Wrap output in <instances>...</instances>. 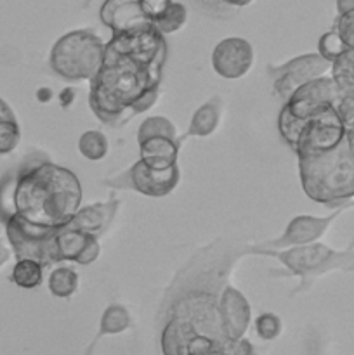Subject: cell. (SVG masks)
<instances>
[{"instance_id": "1", "label": "cell", "mask_w": 354, "mask_h": 355, "mask_svg": "<svg viewBox=\"0 0 354 355\" xmlns=\"http://www.w3.org/2000/svg\"><path fill=\"white\" fill-rule=\"evenodd\" d=\"M83 201L80 179L44 153H31L0 186V217L19 215L31 224L62 227Z\"/></svg>"}, {"instance_id": "2", "label": "cell", "mask_w": 354, "mask_h": 355, "mask_svg": "<svg viewBox=\"0 0 354 355\" xmlns=\"http://www.w3.org/2000/svg\"><path fill=\"white\" fill-rule=\"evenodd\" d=\"M165 59L141 62L106 49L103 66L90 80L89 106L97 120L120 128L151 110L160 96Z\"/></svg>"}, {"instance_id": "3", "label": "cell", "mask_w": 354, "mask_h": 355, "mask_svg": "<svg viewBox=\"0 0 354 355\" xmlns=\"http://www.w3.org/2000/svg\"><path fill=\"white\" fill-rule=\"evenodd\" d=\"M297 158L302 191L309 200L328 208L354 205V156L346 139L332 151Z\"/></svg>"}, {"instance_id": "4", "label": "cell", "mask_w": 354, "mask_h": 355, "mask_svg": "<svg viewBox=\"0 0 354 355\" xmlns=\"http://www.w3.org/2000/svg\"><path fill=\"white\" fill-rule=\"evenodd\" d=\"M253 255L276 259L285 267V272L271 270L274 276L298 277L301 284L294 293L307 291L318 277L325 276L330 270H344V272L354 270V243L344 252H337L319 241L285 250H271L260 245H253Z\"/></svg>"}, {"instance_id": "5", "label": "cell", "mask_w": 354, "mask_h": 355, "mask_svg": "<svg viewBox=\"0 0 354 355\" xmlns=\"http://www.w3.org/2000/svg\"><path fill=\"white\" fill-rule=\"evenodd\" d=\"M106 42L94 30H73L56 40L49 68L68 83L90 82L104 61Z\"/></svg>"}, {"instance_id": "6", "label": "cell", "mask_w": 354, "mask_h": 355, "mask_svg": "<svg viewBox=\"0 0 354 355\" xmlns=\"http://www.w3.org/2000/svg\"><path fill=\"white\" fill-rule=\"evenodd\" d=\"M6 222V232L16 260L31 259L45 269L59 262L56 250V232L59 227H44L31 224L19 215H10Z\"/></svg>"}, {"instance_id": "7", "label": "cell", "mask_w": 354, "mask_h": 355, "mask_svg": "<svg viewBox=\"0 0 354 355\" xmlns=\"http://www.w3.org/2000/svg\"><path fill=\"white\" fill-rule=\"evenodd\" d=\"M180 182L179 165H172L169 168H153L146 165L141 158L132 163L130 168L118 175L104 179V186L117 191H134L148 198L169 196Z\"/></svg>"}, {"instance_id": "8", "label": "cell", "mask_w": 354, "mask_h": 355, "mask_svg": "<svg viewBox=\"0 0 354 355\" xmlns=\"http://www.w3.org/2000/svg\"><path fill=\"white\" fill-rule=\"evenodd\" d=\"M344 139H346V125L340 120L335 104H332L304 120L292 151L297 156L321 155L342 144Z\"/></svg>"}, {"instance_id": "9", "label": "cell", "mask_w": 354, "mask_h": 355, "mask_svg": "<svg viewBox=\"0 0 354 355\" xmlns=\"http://www.w3.org/2000/svg\"><path fill=\"white\" fill-rule=\"evenodd\" d=\"M332 64L333 62L326 61L318 52H311L297 55L280 66L269 64L267 75L273 80V92L285 103L298 87L332 71Z\"/></svg>"}, {"instance_id": "10", "label": "cell", "mask_w": 354, "mask_h": 355, "mask_svg": "<svg viewBox=\"0 0 354 355\" xmlns=\"http://www.w3.org/2000/svg\"><path fill=\"white\" fill-rule=\"evenodd\" d=\"M342 96V90L332 76H319L298 87L283 103V107L297 120H307L312 114L332 106Z\"/></svg>"}, {"instance_id": "11", "label": "cell", "mask_w": 354, "mask_h": 355, "mask_svg": "<svg viewBox=\"0 0 354 355\" xmlns=\"http://www.w3.org/2000/svg\"><path fill=\"white\" fill-rule=\"evenodd\" d=\"M349 208H354V205L349 207H340L333 211L332 215H326V217H314V215H297V217L292 218L288 222V225L285 227L283 234L276 239H271V241L260 243V246L271 250H285L292 248V246H304L311 245V243L319 241V239L325 236L326 229L335 222V218H339Z\"/></svg>"}, {"instance_id": "12", "label": "cell", "mask_w": 354, "mask_h": 355, "mask_svg": "<svg viewBox=\"0 0 354 355\" xmlns=\"http://www.w3.org/2000/svg\"><path fill=\"white\" fill-rule=\"evenodd\" d=\"M253 47L246 38H222L212 51V68L221 78L239 80L250 73L253 66Z\"/></svg>"}, {"instance_id": "13", "label": "cell", "mask_w": 354, "mask_h": 355, "mask_svg": "<svg viewBox=\"0 0 354 355\" xmlns=\"http://www.w3.org/2000/svg\"><path fill=\"white\" fill-rule=\"evenodd\" d=\"M99 17L111 30V37L153 26V19L142 9L141 0H104Z\"/></svg>"}, {"instance_id": "14", "label": "cell", "mask_w": 354, "mask_h": 355, "mask_svg": "<svg viewBox=\"0 0 354 355\" xmlns=\"http://www.w3.org/2000/svg\"><path fill=\"white\" fill-rule=\"evenodd\" d=\"M250 304L245 295L226 284L219 297V322L226 342H235L245 336L250 324Z\"/></svg>"}, {"instance_id": "15", "label": "cell", "mask_w": 354, "mask_h": 355, "mask_svg": "<svg viewBox=\"0 0 354 355\" xmlns=\"http://www.w3.org/2000/svg\"><path fill=\"white\" fill-rule=\"evenodd\" d=\"M56 250L59 262H73L78 266H90L101 255L99 238L66 225L59 227L56 232Z\"/></svg>"}, {"instance_id": "16", "label": "cell", "mask_w": 354, "mask_h": 355, "mask_svg": "<svg viewBox=\"0 0 354 355\" xmlns=\"http://www.w3.org/2000/svg\"><path fill=\"white\" fill-rule=\"evenodd\" d=\"M118 208H120V200H117V198H110L108 201L80 207L71 217V220L66 224V227L101 238L110 229L113 218L117 217Z\"/></svg>"}, {"instance_id": "17", "label": "cell", "mask_w": 354, "mask_h": 355, "mask_svg": "<svg viewBox=\"0 0 354 355\" xmlns=\"http://www.w3.org/2000/svg\"><path fill=\"white\" fill-rule=\"evenodd\" d=\"M180 144L183 141H176L170 137L144 139V141L137 142L139 158L153 168H169V166L176 165L179 159Z\"/></svg>"}, {"instance_id": "18", "label": "cell", "mask_w": 354, "mask_h": 355, "mask_svg": "<svg viewBox=\"0 0 354 355\" xmlns=\"http://www.w3.org/2000/svg\"><path fill=\"white\" fill-rule=\"evenodd\" d=\"M222 118V99L219 96L212 97L207 103L201 104L196 111L193 113L189 121V127H187L186 137H210L212 134H215L221 125Z\"/></svg>"}, {"instance_id": "19", "label": "cell", "mask_w": 354, "mask_h": 355, "mask_svg": "<svg viewBox=\"0 0 354 355\" xmlns=\"http://www.w3.org/2000/svg\"><path fill=\"white\" fill-rule=\"evenodd\" d=\"M49 291L56 298H71L78 291L80 276L73 267H56L49 274Z\"/></svg>"}, {"instance_id": "20", "label": "cell", "mask_w": 354, "mask_h": 355, "mask_svg": "<svg viewBox=\"0 0 354 355\" xmlns=\"http://www.w3.org/2000/svg\"><path fill=\"white\" fill-rule=\"evenodd\" d=\"M44 270L45 267L37 260L21 259L14 263L10 279L23 290H35L44 283Z\"/></svg>"}, {"instance_id": "21", "label": "cell", "mask_w": 354, "mask_h": 355, "mask_svg": "<svg viewBox=\"0 0 354 355\" xmlns=\"http://www.w3.org/2000/svg\"><path fill=\"white\" fill-rule=\"evenodd\" d=\"M186 23H187V7L180 2H174V0L158 17L153 19V24H155V28L163 35V37L180 31L184 26H186Z\"/></svg>"}, {"instance_id": "22", "label": "cell", "mask_w": 354, "mask_h": 355, "mask_svg": "<svg viewBox=\"0 0 354 355\" xmlns=\"http://www.w3.org/2000/svg\"><path fill=\"white\" fill-rule=\"evenodd\" d=\"M78 153L89 162H101L110 153V141L101 130H87L78 139Z\"/></svg>"}, {"instance_id": "23", "label": "cell", "mask_w": 354, "mask_h": 355, "mask_svg": "<svg viewBox=\"0 0 354 355\" xmlns=\"http://www.w3.org/2000/svg\"><path fill=\"white\" fill-rule=\"evenodd\" d=\"M130 322H132V318L124 305H118V304L110 305V307L103 312V318H101V324H99V333H97L92 345H96V342L101 338V336L118 335V333L125 331V329L130 326Z\"/></svg>"}, {"instance_id": "24", "label": "cell", "mask_w": 354, "mask_h": 355, "mask_svg": "<svg viewBox=\"0 0 354 355\" xmlns=\"http://www.w3.org/2000/svg\"><path fill=\"white\" fill-rule=\"evenodd\" d=\"M149 137H170L176 139V141H184V137H180V135L177 134L176 125H174L167 116H149L139 125L137 142Z\"/></svg>"}, {"instance_id": "25", "label": "cell", "mask_w": 354, "mask_h": 355, "mask_svg": "<svg viewBox=\"0 0 354 355\" xmlns=\"http://www.w3.org/2000/svg\"><path fill=\"white\" fill-rule=\"evenodd\" d=\"M347 51H349V49H347V45L344 44V40L340 38V35L337 33L335 30L326 31V33H323L321 37H319L318 54L323 55L326 61L335 62L337 59L342 58Z\"/></svg>"}, {"instance_id": "26", "label": "cell", "mask_w": 354, "mask_h": 355, "mask_svg": "<svg viewBox=\"0 0 354 355\" xmlns=\"http://www.w3.org/2000/svg\"><path fill=\"white\" fill-rule=\"evenodd\" d=\"M21 142V127L16 120H0V155H10Z\"/></svg>"}, {"instance_id": "27", "label": "cell", "mask_w": 354, "mask_h": 355, "mask_svg": "<svg viewBox=\"0 0 354 355\" xmlns=\"http://www.w3.org/2000/svg\"><path fill=\"white\" fill-rule=\"evenodd\" d=\"M255 329L257 335L262 340H274L280 336L281 333V321L276 314H271V312H266V314L259 315L255 321Z\"/></svg>"}, {"instance_id": "28", "label": "cell", "mask_w": 354, "mask_h": 355, "mask_svg": "<svg viewBox=\"0 0 354 355\" xmlns=\"http://www.w3.org/2000/svg\"><path fill=\"white\" fill-rule=\"evenodd\" d=\"M333 30L340 35L349 51H354V10L339 14Z\"/></svg>"}, {"instance_id": "29", "label": "cell", "mask_w": 354, "mask_h": 355, "mask_svg": "<svg viewBox=\"0 0 354 355\" xmlns=\"http://www.w3.org/2000/svg\"><path fill=\"white\" fill-rule=\"evenodd\" d=\"M335 110L346 128L354 127V94H342L335 103Z\"/></svg>"}, {"instance_id": "30", "label": "cell", "mask_w": 354, "mask_h": 355, "mask_svg": "<svg viewBox=\"0 0 354 355\" xmlns=\"http://www.w3.org/2000/svg\"><path fill=\"white\" fill-rule=\"evenodd\" d=\"M170 2H172V0H141L142 9L146 10V14H148L151 19L158 17L160 14L170 6Z\"/></svg>"}, {"instance_id": "31", "label": "cell", "mask_w": 354, "mask_h": 355, "mask_svg": "<svg viewBox=\"0 0 354 355\" xmlns=\"http://www.w3.org/2000/svg\"><path fill=\"white\" fill-rule=\"evenodd\" d=\"M16 118L17 116L14 114L12 107L0 97V120H16Z\"/></svg>"}, {"instance_id": "32", "label": "cell", "mask_w": 354, "mask_h": 355, "mask_svg": "<svg viewBox=\"0 0 354 355\" xmlns=\"http://www.w3.org/2000/svg\"><path fill=\"white\" fill-rule=\"evenodd\" d=\"M10 255H12V250H10L9 246H6V243L0 239V267H3L9 262Z\"/></svg>"}, {"instance_id": "33", "label": "cell", "mask_w": 354, "mask_h": 355, "mask_svg": "<svg viewBox=\"0 0 354 355\" xmlns=\"http://www.w3.org/2000/svg\"><path fill=\"white\" fill-rule=\"evenodd\" d=\"M201 3H203L208 10H217V7H222L224 10H233L231 7L226 6L222 0H201Z\"/></svg>"}, {"instance_id": "34", "label": "cell", "mask_w": 354, "mask_h": 355, "mask_svg": "<svg viewBox=\"0 0 354 355\" xmlns=\"http://www.w3.org/2000/svg\"><path fill=\"white\" fill-rule=\"evenodd\" d=\"M354 10V0H337V12L344 14Z\"/></svg>"}, {"instance_id": "35", "label": "cell", "mask_w": 354, "mask_h": 355, "mask_svg": "<svg viewBox=\"0 0 354 355\" xmlns=\"http://www.w3.org/2000/svg\"><path fill=\"white\" fill-rule=\"evenodd\" d=\"M228 7L235 9H243V7H248L250 3H253V0H222Z\"/></svg>"}, {"instance_id": "36", "label": "cell", "mask_w": 354, "mask_h": 355, "mask_svg": "<svg viewBox=\"0 0 354 355\" xmlns=\"http://www.w3.org/2000/svg\"><path fill=\"white\" fill-rule=\"evenodd\" d=\"M346 146L351 155L354 156V127L346 128Z\"/></svg>"}]
</instances>
